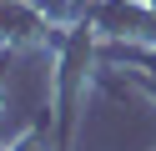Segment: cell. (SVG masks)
<instances>
[{
  "label": "cell",
  "mask_w": 156,
  "mask_h": 151,
  "mask_svg": "<svg viewBox=\"0 0 156 151\" xmlns=\"http://www.w3.org/2000/svg\"><path fill=\"white\" fill-rule=\"evenodd\" d=\"M101 60V35L86 20L61 25L55 35V151H71V131H76V111H81V91L91 86V66Z\"/></svg>",
  "instance_id": "1"
},
{
  "label": "cell",
  "mask_w": 156,
  "mask_h": 151,
  "mask_svg": "<svg viewBox=\"0 0 156 151\" xmlns=\"http://www.w3.org/2000/svg\"><path fill=\"white\" fill-rule=\"evenodd\" d=\"M81 20L106 45H156V5L151 0H91Z\"/></svg>",
  "instance_id": "2"
},
{
  "label": "cell",
  "mask_w": 156,
  "mask_h": 151,
  "mask_svg": "<svg viewBox=\"0 0 156 151\" xmlns=\"http://www.w3.org/2000/svg\"><path fill=\"white\" fill-rule=\"evenodd\" d=\"M61 25L41 0H0V45L5 50H30V45H55Z\"/></svg>",
  "instance_id": "3"
}]
</instances>
